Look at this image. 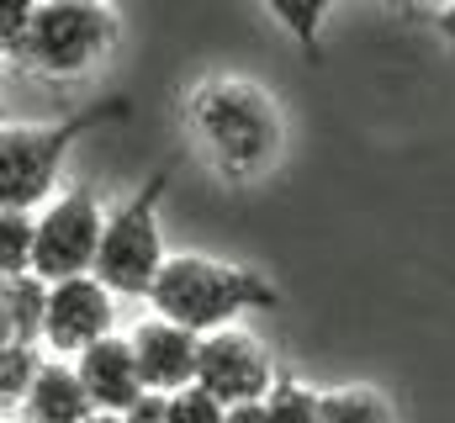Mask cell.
<instances>
[{
  "label": "cell",
  "instance_id": "7c38bea8",
  "mask_svg": "<svg viewBox=\"0 0 455 423\" xmlns=\"http://www.w3.org/2000/svg\"><path fill=\"white\" fill-rule=\"evenodd\" d=\"M0 307L11 323V339L16 344H43V313H48V286L37 275H16V281H0Z\"/></svg>",
  "mask_w": 455,
  "mask_h": 423
},
{
  "label": "cell",
  "instance_id": "9a60e30c",
  "mask_svg": "<svg viewBox=\"0 0 455 423\" xmlns=\"http://www.w3.org/2000/svg\"><path fill=\"white\" fill-rule=\"evenodd\" d=\"M259 408H265L270 423H323L318 392H313L307 381H297V376H275V387H270V397H265Z\"/></svg>",
  "mask_w": 455,
  "mask_h": 423
},
{
  "label": "cell",
  "instance_id": "7402d4cb",
  "mask_svg": "<svg viewBox=\"0 0 455 423\" xmlns=\"http://www.w3.org/2000/svg\"><path fill=\"white\" fill-rule=\"evenodd\" d=\"M435 27H440V37H445V48L455 53V5H445V11H440V21H435Z\"/></svg>",
  "mask_w": 455,
  "mask_h": 423
},
{
  "label": "cell",
  "instance_id": "ac0fdd59",
  "mask_svg": "<svg viewBox=\"0 0 455 423\" xmlns=\"http://www.w3.org/2000/svg\"><path fill=\"white\" fill-rule=\"evenodd\" d=\"M170 423H228V408L218 397H207L202 387H186L170 397Z\"/></svg>",
  "mask_w": 455,
  "mask_h": 423
},
{
  "label": "cell",
  "instance_id": "8992f818",
  "mask_svg": "<svg viewBox=\"0 0 455 423\" xmlns=\"http://www.w3.org/2000/svg\"><path fill=\"white\" fill-rule=\"evenodd\" d=\"M101 202L91 186H69L59 191L48 207L32 217V275L43 286L59 281H80L96 270V249H101Z\"/></svg>",
  "mask_w": 455,
  "mask_h": 423
},
{
  "label": "cell",
  "instance_id": "ffe728a7",
  "mask_svg": "<svg viewBox=\"0 0 455 423\" xmlns=\"http://www.w3.org/2000/svg\"><path fill=\"white\" fill-rule=\"evenodd\" d=\"M127 423H170V397H154V392H143L127 413H122Z\"/></svg>",
  "mask_w": 455,
  "mask_h": 423
},
{
  "label": "cell",
  "instance_id": "5bb4252c",
  "mask_svg": "<svg viewBox=\"0 0 455 423\" xmlns=\"http://www.w3.org/2000/svg\"><path fill=\"white\" fill-rule=\"evenodd\" d=\"M37 371H43V355L32 344H5L0 349V413H11V408L27 403Z\"/></svg>",
  "mask_w": 455,
  "mask_h": 423
},
{
  "label": "cell",
  "instance_id": "30bf717a",
  "mask_svg": "<svg viewBox=\"0 0 455 423\" xmlns=\"http://www.w3.org/2000/svg\"><path fill=\"white\" fill-rule=\"evenodd\" d=\"M69 365H75V376H80V387H85V397H91L96 413H116V419H122V413L143 397L132 344L116 339V333H107L101 344H91L85 355H75Z\"/></svg>",
  "mask_w": 455,
  "mask_h": 423
},
{
  "label": "cell",
  "instance_id": "277c9868",
  "mask_svg": "<svg viewBox=\"0 0 455 423\" xmlns=\"http://www.w3.org/2000/svg\"><path fill=\"white\" fill-rule=\"evenodd\" d=\"M170 191V170H154L116 212H107L101 249H96V281L112 297H148L154 275L164 270V227H159V202Z\"/></svg>",
  "mask_w": 455,
  "mask_h": 423
},
{
  "label": "cell",
  "instance_id": "2e32d148",
  "mask_svg": "<svg viewBox=\"0 0 455 423\" xmlns=\"http://www.w3.org/2000/svg\"><path fill=\"white\" fill-rule=\"evenodd\" d=\"M32 275V217L0 212V281Z\"/></svg>",
  "mask_w": 455,
  "mask_h": 423
},
{
  "label": "cell",
  "instance_id": "44dd1931",
  "mask_svg": "<svg viewBox=\"0 0 455 423\" xmlns=\"http://www.w3.org/2000/svg\"><path fill=\"white\" fill-rule=\"evenodd\" d=\"M228 423H270V419H265L259 403H249V408H228Z\"/></svg>",
  "mask_w": 455,
  "mask_h": 423
},
{
  "label": "cell",
  "instance_id": "e0dca14e",
  "mask_svg": "<svg viewBox=\"0 0 455 423\" xmlns=\"http://www.w3.org/2000/svg\"><path fill=\"white\" fill-rule=\"evenodd\" d=\"M270 16L297 32L307 59H318V27L329 21V5H318V0H270Z\"/></svg>",
  "mask_w": 455,
  "mask_h": 423
},
{
  "label": "cell",
  "instance_id": "8fae6325",
  "mask_svg": "<svg viewBox=\"0 0 455 423\" xmlns=\"http://www.w3.org/2000/svg\"><path fill=\"white\" fill-rule=\"evenodd\" d=\"M21 419L27 423H91L96 419V408H91V397H85V387H80L69 360H43V371H37L27 403H21Z\"/></svg>",
  "mask_w": 455,
  "mask_h": 423
},
{
  "label": "cell",
  "instance_id": "7a4b0ae2",
  "mask_svg": "<svg viewBox=\"0 0 455 423\" xmlns=\"http://www.w3.org/2000/svg\"><path fill=\"white\" fill-rule=\"evenodd\" d=\"M186 122L202 154L228 180H254L281 159V138H286L281 111L254 80H238V75L202 80L186 101Z\"/></svg>",
  "mask_w": 455,
  "mask_h": 423
},
{
  "label": "cell",
  "instance_id": "3957f363",
  "mask_svg": "<svg viewBox=\"0 0 455 423\" xmlns=\"http://www.w3.org/2000/svg\"><path fill=\"white\" fill-rule=\"evenodd\" d=\"M107 116H116V106L80 111L64 122H0V212L37 217L53 202L69 148L85 138L91 122H107Z\"/></svg>",
  "mask_w": 455,
  "mask_h": 423
},
{
  "label": "cell",
  "instance_id": "5b68a950",
  "mask_svg": "<svg viewBox=\"0 0 455 423\" xmlns=\"http://www.w3.org/2000/svg\"><path fill=\"white\" fill-rule=\"evenodd\" d=\"M116 11L112 5H96V0H48V5H32V21H27V43H21V59L32 75L43 80H80L85 69H96L116 43Z\"/></svg>",
  "mask_w": 455,
  "mask_h": 423
},
{
  "label": "cell",
  "instance_id": "52a82bcc",
  "mask_svg": "<svg viewBox=\"0 0 455 423\" xmlns=\"http://www.w3.org/2000/svg\"><path fill=\"white\" fill-rule=\"evenodd\" d=\"M275 365L265 355V344L249 328H218L196 344V387L207 397H218L223 408H249L265 403L275 387Z\"/></svg>",
  "mask_w": 455,
  "mask_h": 423
},
{
  "label": "cell",
  "instance_id": "4fadbf2b",
  "mask_svg": "<svg viewBox=\"0 0 455 423\" xmlns=\"http://www.w3.org/2000/svg\"><path fill=\"white\" fill-rule=\"evenodd\" d=\"M318 413H323V423H392V403L376 387L349 381V387L318 392Z\"/></svg>",
  "mask_w": 455,
  "mask_h": 423
},
{
  "label": "cell",
  "instance_id": "603a6c76",
  "mask_svg": "<svg viewBox=\"0 0 455 423\" xmlns=\"http://www.w3.org/2000/svg\"><path fill=\"white\" fill-rule=\"evenodd\" d=\"M91 423H127V419H116V413H96Z\"/></svg>",
  "mask_w": 455,
  "mask_h": 423
},
{
  "label": "cell",
  "instance_id": "9c48e42d",
  "mask_svg": "<svg viewBox=\"0 0 455 423\" xmlns=\"http://www.w3.org/2000/svg\"><path fill=\"white\" fill-rule=\"evenodd\" d=\"M127 344H132L143 392L175 397V392L196 387V344H202L196 333H186V328H175V323H164V317L148 313L132 333H127Z\"/></svg>",
  "mask_w": 455,
  "mask_h": 423
},
{
  "label": "cell",
  "instance_id": "d6986e66",
  "mask_svg": "<svg viewBox=\"0 0 455 423\" xmlns=\"http://www.w3.org/2000/svg\"><path fill=\"white\" fill-rule=\"evenodd\" d=\"M27 21H32V5L27 0H0V59H21Z\"/></svg>",
  "mask_w": 455,
  "mask_h": 423
},
{
  "label": "cell",
  "instance_id": "6da1fadb",
  "mask_svg": "<svg viewBox=\"0 0 455 423\" xmlns=\"http://www.w3.org/2000/svg\"><path fill=\"white\" fill-rule=\"evenodd\" d=\"M148 313L207 339L218 328H238L243 313H270L281 307V291L270 275H259L254 265H233V259H212V254H170L164 270L148 286Z\"/></svg>",
  "mask_w": 455,
  "mask_h": 423
},
{
  "label": "cell",
  "instance_id": "ba28073f",
  "mask_svg": "<svg viewBox=\"0 0 455 423\" xmlns=\"http://www.w3.org/2000/svg\"><path fill=\"white\" fill-rule=\"evenodd\" d=\"M116 323V297L96 281V275H80V281H59L48 286V313H43V349L53 360H75L85 355L91 344H101Z\"/></svg>",
  "mask_w": 455,
  "mask_h": 423
}]
</instances>
